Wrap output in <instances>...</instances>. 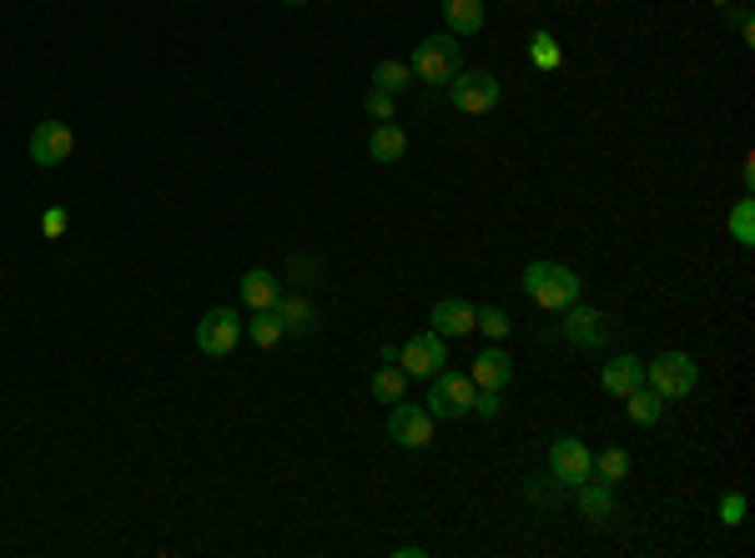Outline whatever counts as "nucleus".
<instances>
[{
	"label": "nucleus",
	"mask_w": 755,
	"mask_h": 558,
	"mask_svg": "<svg viewBox=\"0 0 755 558\" xmlns=\"http://www.w3.org/2000/svg\"><path fill=\"white\" fill-rule=\"evenodd\" d=\"M408 71H414V81H423V86H448V81L464 71V46H458V36H423L414 46V56H408Z\"/></svg>",
	"instance_id": "1"
},
{
	"label": "nucleus",
	"mask_w": 755,
	"mask_h": 558,
	"mask_svg": "<svg viewBox=\"0 0 755 558\" xmlns=\"http://www.w3.org/2000/svg\"><path fill=\"white\" fill-rule=\"evenodd\" d=\"M579 272L564 262H529L524 267V292L539 302L544 312H564L570 302H579Z\"/></svg>",
	"instance_id": "2"
},
{
	"label": "nucleus",
	"mask_w": 755,
	"mask_h": 558,
	"mask_svg": "<svg viewBox=\"0 0 755 558\" xmlns=\"http://www.w3.org/2000/svg\"><path fill=\"white\" fill-rule=\"evenodd\" d=\"M645 383L660 392L664 403H680V398H691L700 388V363L691 352H660V357L645 363Z\"/></svg>",
	"instance_id": "3"
},
{
	"label": "nucleus",
	"mask_w": 755,
	"mask_h": 558,
	"mask_svg": "<svg viewBox=\"0 0 755 558\" xmlns=\"http://www.w3.org/2000/svg\"><path fill=\"white\" fill-rule=\"evenodd\" d=\"M499 101H504V86L494 71H458L448 81V106L458 117H494Z\"/></svg>",
	"instance_id": "4"
},
{
	"label": "nucleus",
	"mask_w": 755,
	"mask_h": 558,
	"mask_svg": "<svg viewBox=\"0 0 755 558\" xmlns=\"http://www.w3.org/2000/svg\"><path fill=\"white\" fill-rule=\"evenodd\" d=\"M474 377L469 373H448V367H439V373L429 377V413L443 417V423H454V417H469L474 413Z\"/></svg>",
	"instance_id": "5"
},
{
	"label": "nucleus",
	"mask_w": 755,
	"mask_h": 558,
	"mask_svg": "<svg viewBox=\"0 0 755 558\" xmlns=\"http://www.w3.org/2000/svg\"><path fill=\"white\" fill-rule=\"evenodd\" d=\"M242 312H232V307H212V312H202V323H196V332H192V342L207 357H232L237 352V342H242Z\"/></svg>",
	"instance_id": "6"
},
{
	"label": "nucleus",
	"mask_w": 755,
	"mask_h": 558,
	"mask_svg": "<svg viewBox=\"0 0 755 558\" xmlns=\"http://www.w3.org/2000/svg\"><path fill=\"white\" fill-rule=\"evenodd\" d=\"M433 423H439V417H433L429 408L408 403V398H398V403L388 408V438L398 442V448H408V453H423V448H429Z\"/></svg>",
	"instance_id": "7"
},
{
	"label": "nucleus",
	"mask_w": 755,
	"mask_h": 558,
	"mask_svg": "<svg viewBox=\"0 0 755 558\" xmlns=\"http://www.w3.org/2000/svg\"><path fill=\"white\" fill-rule=\"evenodd\" d=\"M560 332L570 348H604V342H610V317L599 307H585V302H570Z\"/></svg>",
	"instance_id": "8"
},
{
	"label": "nucleus",
	"mask_w": 755,
	"mask_h": 558,
	"mask_svg": "<svg viewBox=\"0 0 755 558\" xmlns=\"http://www.w3.org/2000/svg\"><path fill=\"white\" fill-rule=\"evenodd\" d=\"M448 363V342L439 338V332H414V338L404 342V352H398V367H404L408 377H433L439 367Z\"/></svg>",
	"instance_id": "9"
},
{
	"label": "nucleus",
	"mask_w": 755,
	"mask_h": 558,
	"mask_svg": "<svg viewBox=\"0 0 755 558\" xmlns=\"http://www.w3.org/2000/svg\"><path fill=\"white\" fill-rule=\"evenodd\" d=\"M71 151H76V136H71L65 121H40V126L31 131V161H36L40 171L71 161Z\"/></svg>",
	"instance_id": "10"
},
{
	"label": "nucleus",
	"mask_w": 755,
	"mask_h": 558,
	"mask_svg": "<svg viewBox=\"0 0 755 558\" xmlns=\"http://www.w3.org/2000/svg\"><path fill=\"white\" fill-rule=\"evenodd\" d=\"M549 478H560L564 488H579L585 478H595L589 473V448L579 438H554L549 442Z\"/></svg>",
	"instance_id": "11"
},
{
	"label": "nucleus",
	"mask_w": 755,
	"mask_h": 558,
	"mask_svg": "<svg viewBox=\"0 0 755 558\" xmlns=\"http://www.w3.org/2000/svg\"><path fill=\"white\" fill-rule=\"evenodd\" d=\"M474 317H479V307H474V302L439 298V302H433V312H429V327L439 332L443 342H454V338H469V332H479V327H474Z\"/></svg>",
	"instance_id": "12"
},
{
	"label": "nucleus",
	"mask_w": 755,
	"mask_h": 558,
	"mask_svg": "<svg viewBox=\"0 0 755 558\" xmlns=\"http://www.w3.org/2000/svg\"><path fill=\"white\" fill-rule=\"evenodd\" d=\"M639 383H645V357H635V352H614V357L599 363V388L610 392V398H625Z\"/></svg>",
	"instance_id": "13"
},
{
	"label": "nucleus",
	"mask_w": 755,
	"mask_h": 558,
	"mask_svg": "<svg viewBox=\"0 0 755 558\" xmlns=\"http://www.w3.org/2000/svg\"><path fill=\"white\" fill-rule=\"evenodd\" d=\"M570 494H574V508H579V519H585L589 529H604V523L614 519V483L585 478L579 488H570Z\"/></svg>",
	"instance_id": "14"
},
{
	"label": "nucleus",
	"mask_w": 755,
	"mask_h": 558,
	"mask_svg": "<svg viewBox=\"0 0 755 558\" xmlns=\"http://www.w3.org/2000/svg\"><path fill=\"white\" fill-rule=\"evenodd\" d=\"M277 317H283L287 338H317V327H323V312L308 298H298V292H283L277 298Z\"/></svg>",
	"instance_id": "15"
},
{
	"label": "nucleus",
	"mask_w": 755,
	"mask_h": 558,
	"mask_svg": "<svg viewBox=\"0 0 755 558\" xmlns=\"http://www.w3.org/2000/svg\"><path fill=\"white\" fill-rule=\"evenodd\" d=\"M474 377V388H489V392H504L508 383H514V357H508L504 348H483L479 357H474L469 367Z\"/></svg>",
	"instance_id": "16"
},
{
	"label": "nucleus",
	"mask_w": 755,
	"mask_h": 558,
	"mask_svg": "<svg viewBox=\"0 0 755 558\" xmlns=\"http://www.w3.org/2000/svg\"><path fill=\"white\" fill-rule=\"evenodd\" d=\"M368 156H373L378 167H393V161H404L408 156V131L393 126V121H378V131L368 136Z\"/></svg>",
	"instance_id": "17"
},
{
	"label": "nucleus",
	"mask_w": 755,
	"mask_h": 558,
	"mask_svg": "<svg viewBox=\"0 0 755 558\" xmlns=\"http://www.w3.org/2000/svg\"><path fill=\"white\" fill-rule=\"evenodd\" d=\"M242 302H248L252 312H262V307H277V298H283V282H277L267 267H252V272H242Z\"/></svg>",
	"instance_id": "18"
},
{
	"label": "nucleus",
	"mask_w": 755,
	"mask_h": 558,
	"mask_svg": "<svg viewBox=\"0 0 755 558\" xmlns=\"http://www.w3.org/2000/svg\"><path fill=\"white\" fill-rule=\"evenodd\" d=\"M620 403H625V413H630V423H635V428H655V423L664 417V398L650 388V383H639V388L625 392Z\"/></svg>",
	"instance_id": "19"
},
{
	"label": "nucleus",
	"mask_w": 755,
	"mask_h": 558,
	"mask_svg": "<svg viewBox=\"0 0 755 558\" xmlns=\"http://www.w3.org/2000/svg\"><path fill=\"white\" fill-rule=\"evenodd\" d=\"M443 21H448V36H479L483 31V0H443Z\"/></svg>",
	"instance_id": "20"
},
{
	"label": "nucleus",
	"mask_w": 755,
	"mask_h": 558,
	"mask_svg": "<svg viewBox=\"0 0 755 558\" xmlns=\"http://www.w3.org/2000/svg\"><path fill=\"white\" fill-rule=\"evenodd\" d=\"M630 468H635V458L625 453V448H599V453H589V473H595L599 483H625L630 478Z\"/></svg>",
	"instance_id": "21"
},
{
	"label": "nucleus",
	"mask_w": 755,
	"mask_h": 558,
	"mask_svg": "<svg viewBox=\"0 0 755 558\" xmlns=\"http://www.w3.org/2000/svg\"><path fill=\"white\" fill-rule=\"evenodd\" d=\"M373 398H378V403H398V398H408V373H404V367H398V363H383V367H378V373H373Z\"/></svg>",
	"instance_id": "22"
},
{
	"label": "nucleus",
	"mask_w": 755,
	"mask_h": 558,
	"mask_svg": "<svg viewBox=\"0 0 755 558\" xmlns=\"http://www.w3.org/2000/svg\"><path fill=\"white\" fill-rule=\"evenodd\" d=\"M373 86L378 92H388V96H404L408 86H414V71H408V61H378L373 65Z\"/></svg>",
	"instance_id": "23"
},
{
	"label": "nucleus",
	"mask_w": 755,
	"mask_h": 558,
	"mask_svg": "<svg viewBox=\"0 0 755 558\" xmlns=\"http://www.w3.org/2000/svg\"><path fill=\"white\" fill-rule=\"evenodd\" d=\"M242 332H248V338L257 342V348H277V342L287 338V332H283V317H277V307H262V312H252V323L242 327Z\"/></svg>",
	"instance_id": "24"
},
{
	"label": "nucleus",
	"mask_w": 755,
	"mask_h": 558,
	"mask_svg": "<svg viewBox=\"0 0 755 558\" xmlns=\"http://www.w3.org/2000/svg\"><path fill=\"white\" fill-rule=\"evenodd\" d=\"M726 232L741 242V247H755V202H751V192L730 207V217H726Z\"/></svg>",
	"instance_id": "25"
},
{
	"label": "nucleus",
	"mask_w": 755,
	"mask_h": 558,
	"mask_svg": "<svg viewBox=\"0 0 755 558\" xmlns=\"http://www.w3.org/2000/svg\"><path fill=\"white\" fill-rule=\"evenodd\" d=\"M564 494H570V488H564L560 478H529L524 483V504H535V508H554Z\"/></svg>",
	"instance_id": "26"
},
{
	"label": "nucleus",
	"mask_w": 755,
	"mask_h": 558,
	"mask_svg": "<svg viewBox=\"0 0 755 558\" xmlns=\"http://www.w3.org/2000/svg\"><path fill=\"white\" fill-rule=\"evenodd\" d=\"M529 56H535V65H539V71H560V65H564L560 40L549 36V31H535V40H529Z\"/></svg>",
	"instance_id": "27"
},
{
	"label": "nucleus",
	"mask_w": 755,
	"mask_h": 558,
	"mask_svg": "<svg viewBox=\"0 0 755 558\" xmlns=\"http://www.w3.org/2000/svg\"><path fill=\"white\" fill-rule=\"evenodd\" d=\"M474 327H483V338H494V342H504L508 332H514V323H508V312H504V307H479Z\"/></svg>",
	"instance_id": "28"
},
{
	"label": "nucleus",
	"mask_w": 755,
	"mask_h": 558,
	"mask_svg": "<svg viewBox=\"0 0 755 558\" xmlns=\"http://www.w3.org/2000/svg\"><path fill=\"white\" fill-rule=\"evenodd\" d=\"M363 111L373 121H393V111H398V96H388V92H378V86H368L363 92Z\"/></svg>",
	"instance_id": "29"
},
{
	"label": "nucleus",
	"mask_w": 755,
	"mask_h": 558,
	"mask_svg": "<svg viewBox=\"0 0 755 558\" xmlns=\"http://www.w3.org/2000/svg\"><path fill=\"white\" fill-rule=\"evenodd\" d=\"M745 508H751V504H745V494H726L716 504V519L726 523V529H741V523H745Z\"/></svg>",
	"instance_id": "30"
},
{
	"label": "nucleus",
	"mask_w": 755,
	"mask_h": 558,
	"mask_svg": "<svg viewBox=\"0 0 755 558\" xmlns=\"http://www.w3.org/2000/svg\"><path fill=\"white\" fill-rule=\"evenodd\" d=\"M474 413H479L483 423H494V417H504V398L489 392V388H479V392H474Z\"/></svg>",
	"instance_id": "31"
},
{
	"label": "nucleus",
	"mask_w": 755,
	"mask_h": 558,
	"mask_svg": "<svg viewBox=\"0 0 755 558\" xmlns=\"http://www.w3.org/2000/svg\"><path fill=\"white\" fill-rule=\"evenodd\" d=\"M735 31H741L745 46H755V21H751V5H735Z\"/></svg>",
	"instance_id": "32"
},
{
	"label": "nucleus",
	"mask_w": 755,
	"mask_h": 558,
	"mask_svg": "<svg viewBox=\"0 0 755 558\" xmlns=\"http://www.w3.org/2000/svg\"><path fill=\"white\" fill-rule=\"evenodd\" d=\"M40 227H46V236H61V232H65V211L51 207L46 217H40Z\"/></svg>",
	"instance_id": "33"
},
{
	"label": "nucleus",
	"mask_w": 755,
	"mask_h": 558,
	"mask_svg": "<svg viewBox=\"0 0 755 558\" xmlns=\"http://www.w3.org/2000/svg\"><path fill=\"white\" fill-rule=\"evenodd\" d=\"M393 554H398V558H423V548H418V544H398Z\"/></svg>",
	"instance_id": "34"
},
{
	"label": "nucleus",
	"mask_w": 755,
	"mask_h": 558,
	"mask_svg": "<svg viewBox=\"0 0 755 558\" xmlns=\"http://www.w3.org/2000/svg\"><path fill=\"white\" fill-rule=\"evenodd\" d=\"M283 5H292V11H298V5H308V0H283Z\"/></svg>",
	"instance_id": "35"
},
{
	"label": "nucleus",
	"mask_w": 755,
	"mask_h": 558,
	"mask_svg": "<svg viewBox=\"0 0 755 558\" xmlns=\"http://www.w3.org/2000/svg\"><path fill=\"white\" fill-rule=\"evenodd\" d=\"M710 5H720V11H726V5H730V0H710Z\"/></svg>",
	"instance_id": "36"
}]
</instances>
